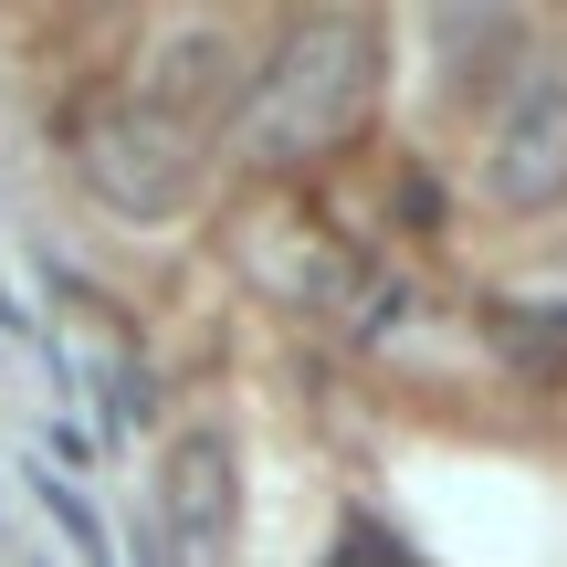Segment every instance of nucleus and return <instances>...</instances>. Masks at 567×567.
Wrapping results in <instances>:
<instances>
[{"label":"nucleus","instance_id":"nucleus-1","mask_svg":"<svg viewBox=\"0 0 567 567\" xmlns=\"http://www.w3.org/2000/svg\"><path fill=\"white\" fill-rule=\"evenodd\" d=\"M379 11L368 0H305L295 21L274 32V53L252 63L243 105H231V137H243L252 168H316L337 158L347 137L368 126L379 105Z\"/></svg>","mask_w":567,"mask_h":567},{"label":"nucleus","instance_id":"nucleus-2","mask_svg":"<svg viewBox=\"0 0 567 567\" xmlns=\"http://www.w3.org/2000/svg\"><path fill=\"white\" fill-rule=\"evenodd\" d=\"M200 137L210 126L168 116L158 95H116L74 126V168L116 221H179L189 189H200Z\"/></svg>","mask_w":567,"mask_h":567},{"label":"nucleus","instance_id":"nucleus-3","mask_svg":"<svg viewBox=\"0 0 567 567\" xmlns=\"http://www.w3.org/2000/svg\"><path fill=\"white\" fill-rule=\"evenodd\" d=\"M243 547V463L221 431H179L158 463V557L168 567H231Z\"/></svg>","mask_w":567,"mask_h":567},{"label":"nucleus","instance_id":"nucleus-4","mask_svg":"<svg viewBox=\"0 0 567 567\" xmlns=\"http://www.w3.org/2000/svg\"><path fill=\"white\" fill-rule=\"evenodd\" d=\"M484 189H494V210H515V221L567 210V84L557 74L515 84L505 126H494V158H484Z\"/></svg>","mask_w":567,"mask_h":567},{"label":"nucleus","instance_id":"nucleus-5","mask_svg":"<svg viewBox=\"0 0 567 567\" xmlns=\"http://www.w3.org/2000/svg\"><path fill=\"white\" fill-rule=\"evenodd\" d=\"M147 95L168 105V116H189V126H221L231 105H243V74H231V42L221 32H179L158 53V84Z\"/></svg>","mask_w":567,"mask_h":567},{"label":"nucleus","instance_id":"nucleus-6","mask_svg":"<svg viewBox=\"0 0 567 567\" xmlns=\"http://www.w3.org/2000/svg\"><path fill=\"white\" fill-rule=\"evenodd\" d=\"M494 347H505L526 379L567 389V305H494Z\"/></svg>","mask_w":567,"mask_h":567},{"label":"nucleus","instance_id":"nucleus-7","mask_svg":"<svg viewBox=\"0 0 567 567\" xmlns=\"http://www.w3.org/2000/svg\"><path fill=\"white\" fill-rule=\"evenodd\" d=\"M431 42L452 53V84H473L484 42H515V11L505 0H431Z\"/></svg>","mask_w":567,"mask_h":567},{"label":"nucleus","instance_id":"nucleus-8","mask_svg":"<svg viewBox=\"0 0 567 567\" xmlns=\"http://www.w3.org/2000/svg\"><path fill=\"white\" fill-rule=\"evenodd\" d=\"M32 494L53 505V526L74 536V557H84V567H116V547H105V526H95V505H84V494L63 484V473H32Z\"/></svg>","mask_w":567,"mask_h":567},{"label":"nucleus","instance_id":"nucleus-9","mask_svg":"<svg viewBox=\"0 0 567 567\" xmlns=\"http://www.w3.org/2000/svg\"><path fill=\"white\" fill-rule=\"evenodd\" d=\"M337 567H421V557H410L379 515H347V526H337Z\"/></svg>","mask_w":567,"mask_h":567}]
</instances>
